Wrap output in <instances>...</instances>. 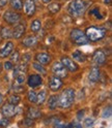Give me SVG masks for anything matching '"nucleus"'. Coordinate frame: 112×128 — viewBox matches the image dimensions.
Listing matches in <instances>:
<instances>
[{
    "label": "nucleus",
    "instance_id": "obj_1",
    "mask_svg": "<svg viewBox=\"0 0 112 128\" xmlns=\"http://www.w3.org/2000/svg\"><path fill=\"white\" fill-rule=\"evenodd\" d=\"M89 2L86 0H73L68 6V12L74 18L82 17L88 8Z\"/></svg>",
    "mask_w": 112,
    "mask_h": 128
},
{
    "label": "nucleus",
    "instance_id": "obj_2",
    "mask_svg": "<svg viewBox=\"0 0 112 128\" xmlns=\"http://www.w3.org/2000/svg\"><path fill=\"white\" fill-rule=\"evenodd\" d=\"M76 92L72 88L65 89L58 95V106L61 108H70L75 101Z\"/></svg>",
    "mask_w": 112,
    "mask_h": 128
},
{
    "label": "nucleus",
    "instance_id": "obj_3",
    "mask_svg": "<svg viewBox=\"0 0 112 128\" xmlns=\"http://www.w3.org/2000/svg\"><path fill=\"white\" fill-rule=\"evenodd\" d=\"M85 34L89 42H97L102 40L105 37L106 29H104L103 27H99V26H90L86 28Z\"/></svg>",
    "mask_w": 112,
    "mask_h": 128
},
{
    "label": "nucleus",
    "instance_id": "obj_4",
    "mask_svg": "<svg viewBox=\"0 0 112 128\" xmlns=\"http://www.w3.org/2000/svg\"><path fill=\"white\" fill-rule=\"evenodd\" d=\"M70 38L73 44H77V46H84V44H87L89 42L88 38H87L85 32L82 31L81 29H78V28H75L71 31L70 33Z\"/></svg>",
    "mask_w": 112,
    "mask_h": 128
},
{
    "label": "nucleus",
    "instance_id": "obj_5",
    "mask_svg": "<svg viewBox=\"0 0 112 128\" xmlns=\"http://www.w3.org/2000/svg\"><path fill=\"white\" fill-rule=\"evenodd\" d=\"M28 66L27 64L21 63L15 68L14 70V78H15V83L23 85L26 81V72H27Z\"/></svg>",
    "mask_w": 112,
    "mask_h": 128
},
{
    "label": "nucleus",
    "instance_id": "obj_6",
    "mask_svg": "<svg viewBox=\"0 0 112 128\" xmlns=\"http://www.w3.org/2000/svg\"><path fill=\"white\" fill-rule=\"evenodd\" d=\"M51 70H52V72L55 76H58L60 78H65L68 76V70L67 68L62 65V63L59 61H56L52 64V66H51Z\"/></svg>",
    "mask_w": 112,
    "mask_h": 128
},
{
    "label": "nucleus",
    "instance_id": "obj_7",
    "mask_svg": "<svg viewBox=\"0 0 112 128\" xmlns=\"http://www.w3.org/2000/svg\"><path fill=\"white\" fill-rule=\"evenodd\" d=\"M3 20L9 25H16L21 20V14L19 12H16V10H6L3 14Z\"/></svg>",
    "mask_w": 112,
    "mask_h": 128
},
{
    "label": "nucleus",
    "instance_id": "obj_8",
    "mask_svg": "<svg viewBox=\"0 0 112 128\" xmlns=\"http://www.w3.org/2000/svg\"><path fill=\"white\" fill-rule=\"evenodd\" d=\"M60 62L62 63V65L65 66L67 68V70L70 71V72H76V71H78V69H79L78 64L72 58L68 57V56H63V57H61Z\"/></svg>",
    "mask_w": 112,
    "mask_h": 128
},
{
    "label": "nucleus",
    "instance_id": "obj_9",
    "mask_svg": "<svg viewBox=\"0 0 112 128\" xmlns=\"http://www.w3.org/2000/svg\"><path fill=\"white\" fill-rule=\"evenodd\" d=\"M17 106H13L11 103H4L1 108V114L5 118H13L18 114Z\"/></svg>",
    "mask_w": 112,
    "mask_h": 128
},
{
    "label": "nucleus",
    "instance_id": "obj_10",
    "mask_svg": "<svg viewBox=\"0 0 112 128\" xmlns=\"http://www.w3.org/2000/svg\"><path fill=\"white\" fill-rule=\"evenodd\" d=\"M107 61V57H106V54L104 53L102 50H97L93 53L92 56V63L94 64L95 66H102L106 63Z\"/></svg>",
    "mask_w": 112,
    "mask_h": 128
},
{
    "label": "nucleus",
    "instance_id": "obj_11",
    "mask_svg": "<svg viewBox=\"0 0 112 128\" xmlns=\"http://www.w3.org/2000/svg\"><path fill=\"white\" fill-rule=\"evenodd\" d=\"M43 84V78L41 76V74H32L27 78V85L31 88V89H34L37 88L38 86H41Z\"/></svg>",
    "mask_w": 112,
    "mask_h": 128
},
{
    "label": "nucleus",
    "instance_id": "obj_12",
    "mask_svg": "<svg viewBox=\"0 0 112 128\" xmlns=\"http://www.w3.org/2000/svg\"><path fill=\"white\" fill-rule=\"evenodd\" d=\"M63 86V82H62V80L58 76H52L50 78L49 80V89L53 92H57L59 91L61 88Z\"/></svg>",
    "mask_w": 112,
    "mask_h": 128
},
{
    "label": "nucleus",
    "instance_id": "obj_13",
    "mask_svg": "<svg viewBox=\"0 0 112 128\" xmlns=\"http://www.w3.org/2000/svg\"><path fill=\"white\" fill-rule=\"evenodd\" d=\"M23 7H24V12H25V14L28 17H31V16L35 14L36 4L33 0H25V2L23 3Z\"/></svg>",
    "mask_w": 112,
    "mask_h": 128
},
{
    "label": "nucleus",
    "instance_id": "obj_14",
    "mask_svg": "<svg viewBox=\"0 0 112 128\" xmlns=\"http://www.w3.org/2000/svg\"><path fill=\"white\" fill-rule=\"evenodd\" d=\"M34 59L36 62L43 64V65H48L51 62V56L46 52H39L35 55Z\"/></svg>",
    "mask_w": 112,
    "mask_h": 128
},
{
    "label": "nucleus",
    "instance_id": "obj_15",
    "mask_svg": "<svg viewBox=\"0 0 112 128\" xmlns=\"http://www.w3.org/2000/svg\"><path fill=\"white\" fill-rule=\"evenodd\" d=\"M25 31H26V26L24 25V24H18V25H16V27L12 30L13 38L20 39L24 34H25Z\"/></svg>",
    "mask_w": 112,
    "mask_h": 128
},
{
    "label": "nucleus",
    "instance_id": "obj_16",
    "mask_svg": "<svg viewBox=\"0 0 112 128\" xmlns=\"http://www.w3.org/2000/svg\"><path fill=\"white\" fill-rule=\"evenodd\" d=\"M14 50V42H7L4 46L0 50V58L1 59H5L11 55V53Z\"/></svg>",
    "mask_w": 112,
    "mask_h": 128
},
{
    "label": "nucleus",
    "instance_id": "obj_17",
    "mask_svg": "<svg viewBox=\"0 0 112 128\" xmlns=\"http://www.w3.org/2000/svg\"><path fill=\"white\" fill-rule=\"evenodd\" d=\"M100 76H101V71H100L99 66H94L89 71L88 78H89V81L91 83H97V82H99V80H100Z\"/></svg>",
    "mask_w": 112,
    "mask_h": 128
},
{
    "label": "nucleus",
    "instance_id": "obj_18",
    "mask_svg": "<svg viewBox=\"0 0 112 128\" xmlns=\"http://www.w3.org/2000/svg\"><path fill=\"white\" fill-rule=\"evenodd\" d=\"M37 44V38L34 35H28L23 39L22 44L25 48H33Z\"/></svg>",
    "mask_w": 112,
    "mask_h": 128
},
{
    "label": "nucleus",
    "instance_id": "obj_19",
    "mask_svg": "<svg viewBox=\"0 0 112 128\" xmlns=\"http://www.w3.org/2000/svg\"><path fill=\"white\" fill-rule=\"evenodd\" d=\"M72 57H73V60H74L75 62H80V63H84V62H86V60H87L86 55L83 54L81 51H79V50L74 51L73 54H72Z\"/></svg>",
    "mask_w": 112,
    "mask_h": 128
},
{
    "label": "nucleus",
    "instance_id": "obj_20",
    "mask_svg": "<svg viewBox=\"0 0 112 128\" xmlns=\"http://www.w3.org/2000/svg\"><path fill=\"white\" fill-rule=\"evenodd\" d=\"M58 106V95H51L49 98H48V108L50 110H55Z\"/></svg>",
    "mask_w": 112,
    "mask_h": 128
},
{
    "label": "nucleus",
    "instance_id": "obj_21",
    "mask_svg": "<svg viewBox=\"0 0 112 128\" xmlns=\"http://www.w3.org/2000/svg\"><path fill=\"white\" fill-rule=\"evenodd\" d=\"M42 116V113L41 110L36 108H28V113H27V117L32 119V120H35V119H38L39 117Z\"/></svg>",
    "mask_w": 112,
    "mask_h": 128
},
{
    "label": "nucleus",
    "instance_id": "obj_22",
    "mask_svg": "<svg viewBox=\"0 0 112 128\" xmlns=\"http://www.w3.org/2000/svg\"><path fill=\"white\" fill-rule=\"evenodd\" d=\"M47 99V91L46 90H41L38 93H36V104L37 106H42L43 103Z\"/></svg>",
    "mask_w": 112,
    "mask_h": 128
},
{
    "label": "nucleus",
    "instance_id": "obj_23",
    "mask_svg": "<svg viewBox=\"0 0 112 128\" xmlns=\"http://www.w3.org/2000/svg\"><path fill=\"white\" fill-rule=\"evenodd\" d=\"M41 29H42V23H41L39 20L35 19V20H33L32 22H31V24H30L31 32H33V33H37V32L41 31Z\"/></svg>",
    "mask_w": 112,
    "mask_h": 128
},
{
    "label": "nucleus",
    "instance_id": "obj_24",
    "mask_svg": "<svg viewBox=\"0 0 112 128\" xmlns=\"http://www.w3.org/2000/svg\"><path fill=\"white\" fill-rule=\"evenodd\" d=\"M50 4L48 5V10L52 14H57L60 8H61V4L59 2H49Z\"/></svg>",
    "mask_w": 112,
    "mask_h": 128
},
{
    "label": "nucleus",
    "instance_id": "obj_25",
    "mask_svg": "<svg viewBox=\"0 0 112 128\" xmlns=\"http://www.w3.org/2000/svg\"><path fill=\"white\" fill-rule=\"evenodd\" d=\"M0 35L3 39H10V38H13V32H12V29L9 28V27H3L0 31Z\"/></svg>",
    "mask_w": 112,
    "mask_h": 128
},
{
    "label": "nucleus",
    "instance_id": "obj_26",
    "mask_svg": "<svg viewBox=\"0 0 112 128\" xmlns=\"http://www.w3.org/2000/svg\"><path fill=\"white\" fill-rule=\"evenodd\" d=\"M32 67L34 68V70H36L38 74H47V70L45 68V65H43V64L41 63H38V62H33L32 63Z\"/></svg>",
    "mask_w": 112,
    "mask_h": 128
},
{
    "label": "nucleus",
    "instance_id": "obj_27",
    "mask_svg": "<svg viewBox=\"0 0 112 128\" xmlns=\"http://www.w3.org/2000/svg\"><path fill=\"white\" fill-rule=\"evenodd\" d=\"M10 4L14 10H21L23 8V1L22 0H11Z\"/></svg>",
    "mask_w": 112,
    "mask_h": 128
},
{
    "label": "nucleus",
    "instance_id": "obj_28",
    "mask_svg": "<svg viewBox=\"0 0 112 128\" xmlns=\"http://www.w3.org/2000/svg\"><path fill=\"white\" fill-rule=\"evenodd\" d=\"M21 102V96L17 93H15L13 95L10 96V98H9V103H11V104L13 106H18L19 103Z\"/></svg>",
    "mask_w": 112,
    "mask_h": 128
},
{
    "label": "nucleus",
    "instance_id": "obj_29",
    "mask_svg": "<svg viewBox=\"0 0 112 128\" xmlns=\"http://www.w3.org/2000/svg\"><path fill=\"white\" fill-rule=\"evenodd\" d=\"M27 98H28V101H29V102L35 103V102H36V92L33 91V90H30V91L27 93Z\"/></svg>",
    "mask_w": 112,
    "mask_h": 128
},
{
    "label": "nucleus",
    "instance_id": "obj_30",
    "mask_svg": "<svg viewBox=\"0 0 112 128\" xmlns=\"http://www.w3.org/2000/svg\"><path fill=\"white\" fill-rule=\"evenodd\" d=\"M10 56H11V61L13 63H16V62H18L20 60V53H19V51H15L14 53L12 52Z\"/></svg>",
    "mask_w": 112,
    "mask_h": 128
},
{
    "label": "nucleus",
    "instance_id": "obj_31",
    "mask_svg": "<svg viewBox=\"0 0 112 128\" xmlns=\"http://www.w3.org/2000/svg\"><path fill=\"white\" fill-rule=\"evenodd\" d=\"M20 60H21V63H24V64H27L28 65V63L30 62L31 60V56L29 53H26V54H24L22 57L20 56Z\"/></svg>",
    "mask_w": 112,
    "mask_h": 128
},
{
    "label": "nucleus",
    "instance_id": "obj_32",
    "mask_svg": "<svg viewBox=\"0 0 112 128\" xmlns=\"http://www.w3.org/2000/svg\"><path fill=\"white\" fill-rule=\"evenodd\" d=\"M111 106L109 104L107 108H104V110H103V114H102V117L104 118V119H106V118H110L111 117Z\"/></svg>",
    "mask_w": 112,
    "mask_h": 128
},
{
    "label": "nucleus",
    "instance_id": "obj_33",
    "mask_svg": "<svg viewBox=\"0 0 112 128\" xmlns=\"http://www.w3.org/2000/svg\"><path fill=\"white\" fill-rule=\"evenodd\" d=\"M94 125V119L93 118H86L83 122V126L84 127H92Z\"/></svg>",
    "mask_w": 112,
    "mask_h": 128
},
{
    "label": "nucleus",
    "instance_id": "obj_34",
    "mask_svg": "<svg viewBox=\"0 0 112 128\" xmlns=\"http://www.w3.org/2000/svg\"><path fill=\"white\" fill-rule=\"evenodd\" d=\"M3 67H4V69L5 70H12L13 68H14V63L12 62V61H6V62H4V64H3Z\"/></svg>",
    "mask_w": 112,
    "mask_h": 128
},
{
    "label": "nucleus",
    "instance_id": "obj_35",
    "mask_svg": "<svg viewBox=\"0 0 112 128\" xmlns=\"http://www.w3.org/2000/svg\"><path fill=\"white\" fill-rule=\"evenodd\" d=\"M90 14L94 16V17L97 18V19H103V16L100 14V12H99L98 8H93L92 10H90Z\"/></svg>",
    "mask_w": 112,
    "mask_h": 128
},
{
    "label": "nucleus",
    "instance_id": "obj_36",
    "mask_svg": "<svg viewBox=\"0 0 112 128\" xmlns=\"http://www.w3.org/2000/svg\"><path fill=\"white\" fill-rule=\"evenodd\" d=\"M10 124L9 122V118H2V119H0V126H2V127H5Z\"/></svg>",
    "mask_w": 112,
    "mask_h": 128
},
{
    "label": "nucleus",
    "instance_id": "obj_37",
    "mask_svg": "<svg viewBox=\"0 0 112 128\" xmlns=\"http://www.w3.org/2000/svg\"><path fill=\"white\" fill-rule=\"evenodd\" d=\"M24 124L27 125V126H32V125L34 124V122H33L32 119H30V118L27 117V118L25 119V121H24Z\"/></svg>",
    "mask_w": 112,
    "mask_h": 128
},
{
    "label": "nucleus",
    "instance_id": "obj_38",
    "mask_svg": "<svg viewBox=\"0 0 112 128\" xmlns=\"http://www.w3.org/2000/svg\"><path fill=\"white\" fill-rule=\"evenodd\" d=\"M83 117H84V110H79V112H78V114H77V119H78V121H81V120L83 119Z\"/></svg>",
    "mask_w": 112,
    "mask_h": 128
},
{
    "label": "nucleus",
    "instance_id": "obj_39",
    "mask_svg": "<svg viewBox=\"0 0 112 128\" xmlns=\"http://www.w3.org/2000/svg\"><path fill=\"white\" fill-rule=\"evenodd\" d=\"M69 127H81V124L80 123H77V122H73V123H70L69 125H67Z\"/></svg>",
    "mask_w": 112,
    "mask_h": 128
},
{
    "label": "nucleus",
    "instance_id": "obj_40",
    "mask_svg": "<svg viewBox=\"0 0 112 128\" xmlns=\"http://www.w3.org/2000/svg\"><path fill=\"white\" fill-rule=\"evenodd\" d=\"M10 0H0V7H4L7 3H9Z\"/></svg>",
    "mask_w": 112,
    "mask_h": 128
},
{
    "label": "nucleus",
    "instance_id": "obj_41",
    "mask_svg": "<svg viewBox=\"0 0 112 128\" xmlns=\"http://www.w3.org/2000/svg\"><path fill=\"white\" fill-rule=\"evenodd\" d=\"M3 95L1 94V93H0V106H2V103H3Z\"/></svg>",
    "mask_w": 112,
    "mask_h": 128
},
{
    "label": "nucleus",
    "instance_id": "obj_42",
    "mask_svg": "<svg viewBox=\"0 0 112 128\" xmlns=\"http://www.w3.org/2000/svg\"><path fill=\"white\" fill-rule=\"evenodd\" d=\"M104 3L107 4V5H110V3H111V0H104Z\"/></svg>",
    "mask_w": 112,
    "mask_h": 128
},
{
    "label": "nucleus",
    "instance_id": "obj_43",
    "mask_svg": "<svg viewBox=\"0 0 112 128\" xmlns=\"http://www.w3.org/2000/svg\"><path fill=\"white\" fill-rule=\"evenodd\" d=\"M42 1L44 3H49V2H51V0H42Z\"/></svg>",
    "mask_w": 112,
    "mask_h": 128
},
{
    "label": "nucleus",
    "instance_id": "obj_44",
    "mask_svg": "<svg viewBox=\"0 0 112 128\" xmlns=\"http://www.w3.org/2000/svg\"><path fill=\"white\" fill-rule=\"evenodd\" d=\"M2 68H3V65L0 63V74H1V71H2Z\"/></svg>",
    "mask_w": 112,
    "mask_h": 128
},
{
    "label": "nucleus",
    "instance_id": "obj_45",
    "mask_svg": "<svg viewBox=\"0 0 112 128\" xmlns=\"http://www.w3.org/2000/svg\"><path fill=\"white\" fill-rule=\"evenodd\" d=\"M33 1H36V0H33Z\"/></svg>",
    "mask_w": 112,
    "mask_h": 128
}]
</instances>
